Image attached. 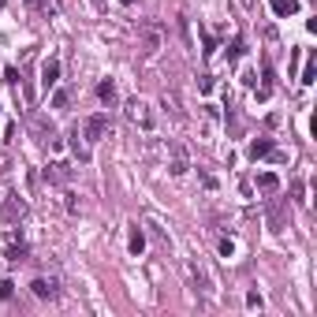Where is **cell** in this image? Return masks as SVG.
<instances>
[{"label": "cell", "mask_w": 317, "mask_h": 317, "mask_svg": "<svg viewBox=\"0 0 317 317\" xmlns=\"http://www.w3.org/2000/svg\"><path fill=\"white\" fill-rule=\"evenodd\" d=\"M4 82H12V86H19V82H23V79H19V71H15V67H4Z\"/></svg>", "instance_id": "cell-22"}, {"label": "cell", "mask_w": 317, "mask_h": 317, "mask_svg": "<svg viewBox=\"0 0 317 317\" xmlns=\"http://www.w3.org/2000/svg\"><path fill=\"white\" fill-rule=\"evenodd\" d=\"M313 79H317V64H313V56H306V67H302V86H313Z\"/></svg>", "instance_id": "cell-14"}, {"label": "cell", "mask_w": 317, "mask_h": 317, "mask_svg": "<svg viewBox=\"0 0 317 317\" xmlns=\"http://www.w3.org/2000/svg\"><path fill=\"white\" fill-rule=\"evenodd\" d=\"M157 52V34H146V56Z\"/></svg>", "instance_id": "cell-25"}, {"label": "cell", "mask_w": 317, "mask_h": 317, "mask_svg": "<svg viewBox=\"0 0 317 317\" xmlns=\"http://www.w3.org/2000/svg\"><path fill=\"white\" fill-rule=\"evenodd\" d=\"M8 261H26V246L23 243H12V246H8Z\"/></svg>", "instance_id": "cell-15"}, {"label": "cell", "mask_w": 317, "mask_h": 317, "mask_svg": "<svg viewBox=\"0 0 317 317\" xmlns=\"http://www.w3.org/2000/svg\"><path fill=\"white\" fill-rule=\"evenodd\" d=\"M120 4H123V8H131V4H134V0H120Z\"/></svg>", "instance_id": "cell-27"}, {"label": "cell", "mask_w": 317, "mask_h": 317, "mask_svg": "<svg viewBox=\"0 0 317 317\" xmlns=\"http://www.w3.org/2000/svg\"><path fill=\"white\" fill-rule=\"evenodd\" d=\"M243 52H246V41H243V37H235V41H232V49H228V60H239Z\"/></svg>", "instance_id": "cell-17"}, {"label": "cell", "mask_w": 317, "mask_h": 317, "mask_svg": "<svg viewBox=\"0 0 317 317\" xmlns=\"http://www.w3.org/2000/svg\"><path fill=\"white\" fill-rule=\"evenodd\" d=\"M0 299H4V302L15 299V284H12V280H0Z\"/></svg>", "instance_id": "cell-19"}, {"label": "cell", "mask_w": 317, "mask_h": 317, "mask_svg": "<svg viewBox=\"0 0 317 317\" xmlns=\"http://www.w3.org/2000/svg\"><path fill=\"white\" fill-rule=\"evenodd\" d=\"M127 250H131L134 257H138L142 250H146V235H142V232H138V224H134V228H131V239H127Z\"/></svg>", "instance_id": "cell-11"}, {"label": "cell", "mask_w": 317, "mask_h": 317, "mask_svg": "<svg viewBox=\"0 0 317 317\" xmlns=\"http://www.w3.org/2000/svg\"><path fill=\"white\" fill-rule=\"evenodd\" d=\"M246 153H250V161H257V157H269V153H273V138H254Z\"/></svg>", "instance_id": "cell-8"}, {"label": "cell", "mask_w": 317, "mask_h": 317, "mask_svg": "<svg viewBox=\"0 0 317 317\" xmlns=\"http://www.w3.org/2000/svg\"><path fill=\"white\" fill-rule=\"evenodd\" d=\"M287 217H291V213H287L284 201H273V205H269V224H273L276 232H280V228H287Z\"/></svg>", "instance_id": "cell-5"}, {"label": "cell", "mask_w": 317, "mask_h": 317, "mask_svg": "<svg viewBox=\"0 0 317 317\" xmlns=\"http://www.w3.org/2000/svg\"><path fill=\"white\" fill-rule=\"evenodd\" d=\"M45 176H49V183H67V179H71V168L56 161V165H49V168H45Z\"/></svg>", "instance_id": "cell-6"}, {"label": "cell", "mask_w": 317, "mask_h": 317, "mask_svg": "<svg viewBox=\"0 0 317 317\" xmlns=\"http://www.w3.org/2000/svg\"><path fill=\"white\" fill-rule=\"evenodd\" d=\"M257 190H261V194H276V190H280V179H276L273 172H261V176H257Z\"/></svg>", "instance_id": "cell-9"}, {"label": "cell", "mask_w": 317, "mask_h": 317, "mask_svg": "<svg viewBox=\"0 0 317 317\" xmlns=\"http://www.w3.org/2000/svg\"><path fill=\"white\" fill-rule=\"evenodd\" d=\"M109 131H112V120H109V116H101V112L82 123V138H86V142H101Z\"/></svg>", "instance_id": "cell-1"}, {"label": "cell", "mask_w": 317, "mask_h": 317, "mask_svg": "<svg viewBox=\"0 0 317 317\" xmlns=\"http://www.w3.org/2000/svg\"><path fill=\"white\" fill-rule=\"evenodd\" d=\"M127 116H131L134 123H142V127H146V131L153 127V116H149V104H146V101H138V97H134V101L127 104Z\"/></svg>", "instance_id": "cell-3"}, {"label": "cell", "mask_w": 317, "mask_h": 317, "mask_svg": "<svg viewBox=\"0 0 317 317\" xmlns=\"http://www.w3.org/2000/svg\"><path fill=\"white\" fill-rule=\"evenodd\" d=\"M176 153H179V149H176ZM168 172H172V176H183V172H187V161H183V153H179V157L172 161V168H168Z\"/></svg>", "instance_id": "cell-20"}, {"label": "cell", "mask_w": 317, "mask_h": 317, "mask_svg": "<svg viewBox=\"0 0 317 317\" xmlns=\"http://www.w3.org/2000/svg\"><path fill=\"white\" fill-rule=\"evenodd\" d=\"M56 82H60V60H45L41 64V90L49 93Z\"/></svg>", "instance_id": "cell-4"}, {"label": "cell", "mask_w": 317, "mask_h": 317, "mask_svg": "<svg viewBox=\"0 0 317 317\" xmlns=\"http://www.w3.org/2000/svg\"><path fill=\"white\" fill-rule=\"evenodd\" d=\"M30 291H34V299H56L60 295V287H56V280H49V276H34V284H30Z\"/></svg>", "instance_id": "cell-2"}, {"label": "cell", "mask_w": 317, "mask_h": 317, "mask_svg": "<svg viewBox=\"0 0 317 317\" xmlns=\"http://www.w3.org/2000/svg\"><path fill=\"white\" fill-rule=\"evenodd\" d=\"M71 149H75V157H79V161H90V142H82L79 127L71 131Z\"/></svg>", "instance_id": "cell-10"}, {"label": "cell", "mask_w": 317, "mask_h": 317, "mask_svg": "<svg viewBox=\"0 0 317 317\" xmlns=\"http://www.w3.org/2000/svg\"><path fill=\"white\" fill-rule=\"evenodd\" d=\"M198 90H201V93L213 90V75H201V79H198Z\"/></svg>", "instance_id": "cell-23"}, {"label": "cell", "mask_w": 317, "mask_h": 317, "mask_svg": "<svg viewBox=\"0 0 317 317\" xmlns=\"http://www.w3.org/2000/svg\"><path fill=\"white\" fill-rule=\"evenodd\" d=\"M220 254H224V257L235 254V243H232V239H220Z\"/></svg>", "instance_id": "cell-24"}, {"label": "cell", "mask_w": 317, "mask_h": 317, "mask_svg": "<svg viewBox=\"0 0 317 317\" xmlns=\"http://www.w3.org/2000/svg\"><path fill=\"white\" fill-rule=\"evenodd\" d=\"M246 306H250V310H261V295H257V291H246Z\"/></svg>", "instance_id": "cell-21"}, {"label": "cell", "mask_w": 317, "mask_h": 317, "mask_svg": "<svg viewBox=\"0 0 317 317\" xmlns=\"http://www.w3.org/2000/svg\"><path fill=\"white\" fill-rule=\"evenodd\" d=\"M67 104H71V93H67V90H56V93H52V109H67Z\"/></svg>", "instance_id": "cell-18"}, {"label": "cell", "mask_w": 317, "mask_h": 317, "mask_svg": "<svg viewBox=\"0 0 317 317\" xmlns=\"http://www.w3.org/2000/svg\"><path fill=\"white\" fill-rule=\"evenodd\" d=\"M93 4H101V0H93Z\"/></svg>", "instance_id": "cell-28"}, {"label": "cell", "mask_w": 317, "mask_h": 317, "mask_svg": "<svg viewBox=\"0 0 317 317\" xmlns=\"http://www.w3.org/2000/svg\"><path fill=\"white\" fill-rule=\"evenodd\" d=\"M269 8H273L280 19H287V15H295L299 12V0H269Z\"/></svg>", "instance_id": "cell-7"}, {"label": "cell", "mask_w": 317, "mask_h": 317, "mask_svg": "<svg viewBox=\"0 0 317 317\" xmlns=\"http://www.w3.org/2000/svg\"><path fill=\"white\" fill-rule=\"evenodd\" d=\"M239 4H243L246 12H254V8H257V0H239Z\"/></svg>", "instance_id": "cell-26"}, {"label": "cell", "mask_w": 317, "mask_h": 317, "mask_svg": "<svg viewBox=\"0 0 317 317\" xmlns=\"http://www.w3.org/2000/svg\"><path fill=\"white\" fill-rule=\"evenodd\" d=\"M97 97H101L104 104H112V101H116V82H112V79H104V82L97 86Z\"/></svg>", "instance_id": "cell-13"}, {"label": "cell", "mask_w": 317, "mask_h": 317, "mask_svg": "<svg viewBox=\"0 0 317 317\" xmlns=\"http://www.w3.org/2000/svg\"><path fill=\"white\" fill-rule=\"evenodd\" d=\"M201 45H205V49H201V56L209 60V56L217 52V37H213V34H201Z\"/></svg>", "instance_id": "cell-16"}, {"label": "cell", "mask_w": 317, "mask_h": 317, "mask_svg": "<svg viewBox=\"0 0 317 317\" xmlns=\"http://www.w3.org/2000/svg\"><path fill=\"white\" fill-rule=\"evenodd\" d=\"M8 220H15V217H23L26 213V201H19V194H8Z\"/></svg>", "instance_id": "cell-12"}]
</instances>
